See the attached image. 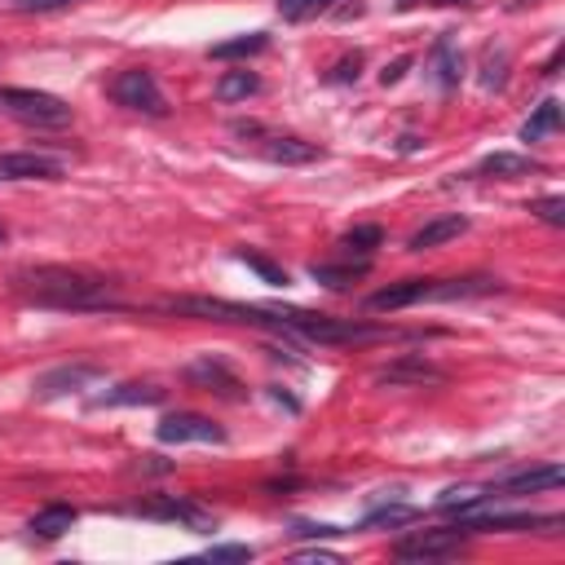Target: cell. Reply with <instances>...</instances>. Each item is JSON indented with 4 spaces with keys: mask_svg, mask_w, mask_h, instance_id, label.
<instances>
[{
    "mask_svg": "<svg viewBox=\"0 0 565 565\" xmlns=\"http://www.w3.org/2000/svg\"><path fill=\"white\" fill-rule=\"evenodd\" d=\"M14 287L23 301L45 305V309H75V314H93V309H116L120 305V283H110L102 274L89 270H71V266H36V270H19Z\"/></svg>",
    "mask_w": 565,
    "mask_h": 565,
    "instance_id": "obj_1",
    "label": "cell"
},
{
    "mask_svg": "<svg viewBox=\"0 0 565 565\" xmlns=\"http://www.w3.org/2000/svg\"><path fill=\"white\" fill-rule=\"evenodd\" d=\"M287 336H301L309 345H376V341H398L402 331L367 322V318H331V314H309V309H283Z\"/></svg>",
    "mask_w": 565,
    "mask_h": 565,
    "instance_id": "obj_2",
    "label": "cell"
},
{
    "mask_svg": "<svg viewBox=\"0 0 565 565\" xmlns=\"http://www.w3.org/2000/svg\"><path fill=\"white\" fill-rule=\"evenodd\" d=\"M0 110L27 129H62L71 125V106L40 89H0Z\"/></svg>",
    "mask_w": 565,
    "mask_h": 565,
    "instance_id": "obj_3",
    "label": "cell"
},
{
    "mask_svg": "<svg viewBox=\"0 0 565 565\" xmlns=\"http://www.w3.org/2000/svg\"><path fill=\"white\" fill-rule=\"evenodd\" d=\"M231 133H235V138H244L252 151H261L270 164H287V168H296V164H314V160L322 155L314 142L292 138V133H274V129H266V125H257V120H235V125H231Z\"/></svg>",
    "mask_w": 565,
    "mask_h": 565,
    "instance_id": "obj_4",
    "label": "cell"
},
{
    "mask_svg": "<svg viewBox=\"0 0 565 565\" xmlns=\"http://www.w3.org/2000/svg\"><path fill=\"white\" fill-rule=\"evenodd\" d=\"M106 93L116 97L125 110H138V116H168V97L160 89V80L146 67H129L116 80L106 84Z\"/></svg>",
    "mask_w": 565,
    "mask_h": 565,
    "instance_id": "obj_5",
    "label": "cell"
},
{
    "mask_svg": "<svg viewBox=\"0 0 565 565\" xmlns=\"http://www.w3.org/2000/svg\"><path fill=\"white\" fill-rule=\"evenodd\" d=\"M464 539L469 534L460 526L456 530H415V534L393 543V556H402V561H446V556L464 552Z\"/></svg>",
    "mask_w": 565,
    "mask_h": 565,
    "instance_id": "obj_6",
    "label": "cell"
},
{
    "mask_svg": "<svg viewBox=\"0 0 565 565\" xmlns=\"http://www.w3.org/2000/svg\"><path fill=\"white\" fill-rule=\"evenodd\" d=\"M160 442H168V446H186V442H225V428L221 424H212L208 415H195V411H177V415H164L160 420Z\"/></svg>",
    "mask_w": 565,
    "mask_h": 565,
    "instance_id": "obj_7",
    "label": "cell"
},
{
    "mask_svg": "<svg viewBox=\"0 0 565 565\" xmlns=\"http://www.w3.org/2000/svg\"><path fill=\"white\" fill-rule=\"evenodd\" d=\"M106 372L102 367H93V363H71V367H54V372H45L40 380H36V398H67V393H80V389H89V385H97Z\"/></svg>",
    "mask_w": 565,
    "mask_h": 565,
    "instance_id": "obj_8",
    "label": "cell"
},
{
    "mask_svg": "<svg viewBox=\"0 0 565 565\" xmlns=\"http://www.w3.org/2000/svg\"><path fill=\"white\" fill-rule=\"evenodd\" d=\"M62 164L36 151H10L0 155V181H58Z\"/></svg>",
    "mask_w": 565,
    "mask_h": 565,
    "instance_id": "obj_9",
    "label": "cell"
},
{
    "mask_svg": "<svg viewBox=\"0 0 565 565\" xmlns=\"http://www.w3.org/2000/svg\"><path fill=\"white\" fill-rule=\"evenodd\" d=\"M186 380L190 385H199V389H208V393H221V398H244V385H239V376L225 367V363H216V358H199V363H190L186 367Z\"/></svg>",
    "mask_w": 565,
    "mask_h": 565,
    "instance_id": "obj_10",
    "label": "cell"
},
{
    "mask_svg": "<svg viewBox=\"0 0 565 565\" xmlns=\"http://www.w3.org/2000/svg\"><path fill=\"white\" fill-rule=\"evenodd\" d=\"M561 482H565V469L543 464V469H526V473H513V478L495 482L491 495H539V491H556Z\"/></svg>",
    "mask_w": 565,
    "mask_h": 565,
    "instance_id": "obj_11",
    "label": "cell"
},
{
    "mask_svg": "<svg viewBox=\"0 0 565 565\" xmlns=\"http://www.w3.org/2000/svg\"><path fill=\"white\" fill-rule=\"evenodd\" d=\"M504 283L491 274H469V279H428V296L424 301H469V296H491Z\"/></svg>",
    "mask_w": 565,
    "mask_h": 565,
    "instance_id": "obj_12",
    "label": "cell"
},
{
    "mask_svg": "<svg viewBox=\"0 0 565 565\" xmlns=\"http://www.w3.org/2000/svg\"><path fill=\"white\" fill-rule=\"evenodd\" d=\"M530 173H543V164L530 160V155H513V151H495V155H486V160L473 168V177H499V181L530 177Z\"/></svg>",
    "mask_w": 565,
    "mask_h": 565,
    "instance_id": "obj_13",
    "label": "cell"
},
{
    "mask_svg": "<svg viewBox=\"0 0 565 565\" xmlns=\"http://www.w3.org/2000/svg\"><path fill=\"white\" fill-rule=\"evenodd\" d=\"M428 71H433V80H437L442 89H456V84H460V75H464V54L456 49V40H450V36H442V40L433 45Z\"/></svg>",
    "mask_w": 565,
    "mask_h": 565,
    "instance_id": "obj_14",
    "label": "cell"
},
{
    "mask_svg": "<svg viewBox=\"0 0 565 565\" xmlns=\"http://www.w3.org/2000/svg\"><path fill=\"white\" fill-rule=\"evenodd\" d=\"M469 231V216H437L428 225H420V231L411 235V252H428L437 244H450V239H460Z\"/></svg>",
    "mask_w": 565,
    "mask_h": 565,
    "instance_id": "obj_15",
    "label": "cell"
},
{
    "mask_svg": "<svg viewBox=\"0 0 565 565\" xmlns=\"http://www.w3.org/2000/svg\"><path fill=\"white\" fill-rule=\"evenodd\" d=\"M142 517H160V521H181V526H190V530H199V534H208L216 521L208 517V513H199L195 504H181V499H155V504H146L142 508Z\"/></svg>",
    "mask_w": 565,
    "mask_h": 565,
    "instance_id": "obj_16",
    "label": "cell"
},
{
    "mask_svg": "<svg viewBox=\"0 0 565 565\" xmlns=\"http://www.w3.org/2000/svg\"><path fill=\"white\" fill-rule=\"evenodd\" d=\"M367 270H372V261H354V257H345L341 266L314 261V266H309V279H314V283H322V287H331V292H345V287H350V283H358Z\"/></svg>",
    "mask_w": 565,
    "mask_h": 565,
    "instance_id": "obj_17",
    "label": "cell"
},
{
    "mask_svg": "<svg viewBox=\"0 0 565 565\" xmlns=\"http://www.w3.org/2000/svg\"><path fill=\"white\" fill-rule=\"evenodd\" d=\"M428 296V279H407V283H393V287H380L367 305L380 309V314H393V309H407V305H420Z\"/></svg>",
    "mask_w": 565,
    "mask_h": 565,
    "instance_id": "obj_18",
    "label": "cell"
},
{
    "mask_svg": "<svg viewBox=\"0 0 565 565\" xmlns=\"http://www.w3.org/2000/svg\"><path fill=\"white\" fill-rule=\"evenodd\" d=\"M75 526V508H67V504H49V508H40L36 517H32V534L36 539H62L67 530Z\"/></svg>",
    "mask_w": 565,
    "mask_h": 565,
    "instance_id": "obj_19",
    "label": "cell"
},
{
    "mask_svg": "<svg viewBox=\"0 0 565 565\" xmlns=\"http://www.w3.org/2000/svg\"><path fill=\"white\" fill-rule=\"evenodd\" d=\"M266 49H270V36H266V32H248V36H235V40L212 45L208 58L231 62V58H257V54H266Z\"/></svg>",
    "mask_w": 565,
    "mask_h": 565,
    "instance_id": "obj_20",
    "label": "cell"
},
{
    "mask_svg": "<svg viewBox=\"0 0 565 565\" xmlns=\"http://www.w3.org/2000/svg\"><path fill=\"white\" fill-rule=\"evenodd\" d=\"M380 380H389V385H424V380H446L433 363H424V358H402V363H393V367H385L380 372Z\"/></svg>",
    "mask_w": 565,
    "mask_h": 565,
    "instance_id": "obj_21",
    "label": "cell"
},
{
    "mask_svg": "<svg viewBox=\"0 0 565 565\" xmlns=\"http://www.w3.org/2000/svg\"><path fill=\"white\" fill-rule=\"evenodd\" d=\"M556 129H561V102L548 97V102L534 110V116L521 125V142H543V138L556 133Z\"/></svg>",
    "mask_w": 565,
    "mask_h": 565,
    "instance_id": "obj_22",
    "label": "cell"
},
{
    "mask_svg": "<svg viewBox=\"0 0 565 565\" xmlns=\"http://www.w3.org/2000/svg\"><path fill=\"white\" fill-rule=\"evenodd\" d=\"M385 244V231L380 225H354L350 235H341V252L345 257H358V261H372V252Z\"/></svg>",
    "mask_w": 565,
    "mask_h": 565,
    "instance_id": "obj_23",
    "label": "cell"
},
{
    "mask_svg": "<svg viewBox=\"0 0 565 565\" xmlns=\"http://www.w3.org/2000/svg\"><path fill=\"white\" fill-rule=\"evenodd\" d=\"M257 89H261V80H257L252 71H225L212 93H216L221 102H244V97H252Z\"/></svg>",
    "mask_w": 565,
    "mask_h": 565,
    "instance_id": "obj_24",
    "label": "cell"
},
{
    "mask_svg": "<svg viewBox=\"0 0 565 565\" xmlns=\"http://www.w3.org/2000/svg\"><path fill=\"white\" fill-rule=\"evenodd\" d=\"M160 398H164V389H155V385H120V389L102 393V398H97V407H129V402L151 407V402H160Z\"/></svg>",
    "mask_w": 565,
    "mask_h": 565,
    "instance_id": "obj_25",
    "label": "cell"
},
{
    "mask_svg": "<svg viewBox=\"0 0 565 565\" xmlns=\"http://www.w3.org/2000/svg\"><path fill=\"white\" fill-rule=\"evenodd\" d=\"M336 5V0H279V19L283 23H305V19H318Z\"/></svg>",
    "mask_w": 565,
    "mask_h": 565,
    "instance_id": "obj_26",
    "label": "cell"
},
{
    "mask_svg": "<svg viewBox=\"0 0 565 565\" xmlns=\"http://www.w3.org/2000/svg\"><path fill=\"white\" fill-rule=\"evenodd\" d=\"M508 67H513L508 49H486V58H482V89H504L508 84Z\"/></svg>",
    "mask_w": 565,
    "mask_h": 565,
    "instance_id": "obj_27",
    "label": "cell"
},
{
    "mask_svg": "<svg viewBox=\"0 0 565 565\" xmlns=\"http://www.w3.org/2000/svg\"><path fill=\"white\" fill-rule=\"evenodd\" d=\"M235 257H239L248 270H257L266 283H274V287H287V270H283V266H274L270 257H261V252H252V248H239Z\"/></svg>",
    "mask_w": 565,
    "mask_h": 565,
    "instance_id": "obj_28",
    "label": "cell"
},
{
    "mask_svg": "<svg viewBox=\"0 0 565 565\" xmlns=\"http://www.w3.org/2000/svg\"><path fill=\"white\" fill-rule=\"evenodd\" d=\"M407 521H415V508H407V504H385V508H376V513L363 517V530H376V526H407Z\"/></svg>",
    "mask_w": 565,
    "mask_h": 565,
    "instance_id": "obj_29",
    "label": "cell"
},
{
    "mask_svg": "<svg viewBox=\"0 0 565 565\" xmlns=\"http://www.w3.org/2000/svg\"><path fill=\"white\" fill-rule=\"evenodd\" d=\"M530 212H534L539 221H548V225H565V199H561V195H552V199H534V203H530Z\"/></svg>",
    "mask_w": 565,
    "mask_h": 565,
    "instance_id": "obj_30",
    "label": "cell"
},
{
    "mask_svg": "<svg viewBox=\"0 0 565 565\" xmlns=\"http://www.w3.org/2000/svg\"><path fill=\"white\" fill-rule=\"evenodd\" d=\"M75 0H14L19 14H54V10H67Z\"/></svg>",
    "mask_w": 565,
    "mask_h": 565,
    "instance_id": "obj_31",
    "label": "cell"
},
{
    "mask_svg": "<svg viewBox=\"0 0 565 565\" xmlns=\"http://www.w3.org/2000/svg\"><path fill=\"white\" fill-rule=\"evenodd\" d=\"M208 556H212V561H252V548H248V543H221V548H212Z\"/></svg>",
    "mask_w": 565,
    "mask_h": 565,
    "instance_id": "obj_32",
    "label": "cell"
},
{
    "mask_svg": "<svg viewBox=\"0 0 565 565\" xmlns=\"http://www.w3.org/2000/svg\"><path fill=\"white\" fill-rule=\"evenodd\" d=\"M358 67H363V58L354 54V58H345L341 67H336V71H331V80H336V84H345V80H358Z\"/></svg>",
    "mask_w": 565,
    "mask_h": 565,
    "instance_id": "obj_33",
    "label": "cell"
},
{
    "mask_svg": "<svg viewBox=\"0 0 565 565\" xmlns=\"http://www.w3.org/2000/svg\"><path fill=\"white\" fill-rule=\"evenodd\" d=\"M296 534H309V539H331V534H341L336 526H314V521H296Z\"/></svg>",
    "mask_w": 565,
    "mask_h": 565,
    "instance_id": "obj_34",
    "label": "cell"
},
{
    "mask_svg": "<svg viewBox=\"0 0 565 565\" xmlns=\"http://www.w3.org/2000/svg\"><path fill=\"white\" fill-rule=\"evenodd\" d=\"M407 67H411V58H398V62H393V67H385V71H380V80H385V84H398V80H402V71H407Z\"/></svg>",
    "mask_w": 565,
    "mask_h": 565,
    "instance_id": "obj_35",
    "label": "cell"
},
{
    "mask_svg": "<svg viewBox=\"0 0 565 565\" xmlns=\"http://www.w3.org/2000/svg\"><path fill=\"white\" fill-rule=\"evenodd\" d=\"M296 561H341L336 552H322V548H309V552H296Z\"/></svg>",
    "mask_w": 565,
    "mask_h": 565,
    "instance_id": "obj_36",
    "label": "cell"
},
{
    "mask_svg": "<svg viewBox=\"0 0 565 565\" xmlns=\"http://www.w3.org/2000/svg\"><path fill=\"white\" fill-rule=\"evenodd\" d=\"M437 5H460V0H437Z\"/></svg>",
    "mask_w": 565,
    "mask_h": 565,
    "instance_id": "obj_37",
    "label": "cell"
},
{
    "mask_svg": "<svg viewBox=\"0 0 565 565\" xmlns=\"http://www.w3.org/2000/svg\"><path fill=\"white\" fill-rule=\"evenodd\" d=\"M0 244H5V225H0Z\"/></svg>",
    "mask_w": 565,
    "mask_h": 565,
    "instance_id": "obj_38",
    "label": "cell"
},
{
    "mask_svg": "<svg viewBox=\"0 0 565 565\" xmlns=\"http://www.w3.org/2000/svg\"><path fill=\"white\" fill-rule=\"evenodd\" d=\"M402 5H411V0H402Z\"/></svg>",
    "mask_w": 565,
    "mask_h": 565,
    "instance_id": "obj_39",
    "label": "cell"
}]
</instances>
